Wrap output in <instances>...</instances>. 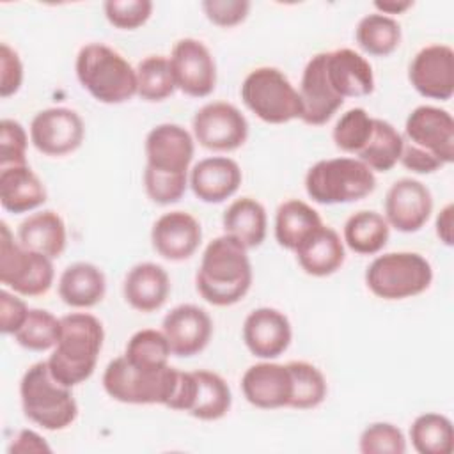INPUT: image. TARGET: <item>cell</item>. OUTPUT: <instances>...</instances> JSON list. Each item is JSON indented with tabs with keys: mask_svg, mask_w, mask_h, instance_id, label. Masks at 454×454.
Segmentation results:
<instances>
[{
	"mask_svg": "<svg viewBox=\"0 0 454 454\" xmlns=\"http://www.w3.org/2000/svg\"><path fill=\"white\" fill-rule=\"evenodd\" d=\"M23 83V64L16 50L7 43L0 44V96L5 99L20 90Z\"/></svg>",
	"mask_w": 454,
	"mask_h": 454,
	"instance_id": "cell-46",
	"label": "cell"
},
{
	"mask_svg": "<svg viewBox=\"0 0 454 454\" xmlns=\"http://www.w3.org/2000/svg\"><path fill=\"white\" fill-rule=\"evenodd\" d=\"M433 211V195L419 179H397L385 195V220L399 232H417Z\"/></svg>",
	"mask_w": 454,
	"mask_h": 454,
	"instance_id": "cell-16",
	"label": "cell"
},
{
	"mask_svg": "<svg viewBox=\"0 0 454 454\" xmlns=\"http://www.w3.org/2000/svg\"><path fill=\"white\" fill-rule=\"evenodd\" d=\"M372 128L374 117H371L365 108H349L335 122L332 138L340 151L356 156L360 149L369 142Z\"/></svg>",
	"mask_w": 454,
	"mask_h": 454,
	"instance_id": "cell-40",
	"label": "cell"
},
{
	"mask_svg": "<svg viewBox=\"0 0 454 454\" xmlns=\"http://www.w3.org/2000/svg\"><path fill=\"white\" fill-rule=\"evenodd\" d=\"M76 78L99 103L119 105L137 94V73L114 48L103 43H89L76 55Z\"/></svg>",
	"mask_w": 454,
	"mask_h": 454,
	"instance_id": "cell-4",
	"label": "cell"
},
{
	"mask_svg": "<svg viewBox=\"0 0 454 454\" xmlns=\"http://www.w3.org/2000/svg\"><path fill=\"white\" fill-rule=\"evenodd\" d=\"M376 188L374 172L356 158L339 156L319 160L305 176V192L317 204H348L371 195Z\"/></svg>",
	"mask_w": 454,
	"mask_h": 454,
	"instance_id": "cell-6",
	"label": "cell"
},
{
	"mask_svg": "<svg viewBox=\"0 0 454 454\" xmlns=\"http://www.w3.org/2000/svg\"><path fill=\"white\" fill-rule=\"evenodd\" d=\"M50 445L32 429H21L12 440L9 452H50Z\"/></svg>",
	"mask_w": 454,
	"mask_h": 454,
	"instance_id": "cell-48",
	"label": "cell"
},
{
	"mask_svg": "<svg viewBox=\"0 0 454 454\" xmlns=\"http://www.w3.org/2000/svg\"><path fill=\"white\" fill-rule=\"evenodd\" d=\"M248 248L223 234L207 243L195 275L199 294L215 307H229L245 298L252 286Z\"/></svg>",
	"mask_w": 454,
	"mask_h": 454,
	"instance_id": "cell-1",
	"label": "cell"
},
{
	"mask_svg": "<svg viewBox=\"0 0 454 454\" xmlns=\"http://www.w3.org/2000/svg\"><path fill=\"white\" fill-rule=\"evenodd\" d=\"M28 135L14 119L0 122V168L12 165H27Z\"/></svg>",
	"mask_w": 454,
	"mask_h": 454,
	"instance_id": "cell-44",
	"label": "cell"
},
{
	"mask_svg": "<svg viewBox=\"0 0 454 454\" xmlns=\"http://www.w3.org/2000/svg\"><path fill=\"white\" fill-rule=\"evenodd\" d=\"M27 303L7 289L0 291V330L5 335H14L28 316Z\"/></svg>",
	"mask_w": 454,
	"mask_h": 454,
	"instance_id": "cell-47",
	"label": "cell"
},
{
	"mask_svg": "<svg viewBox=\"0 0 454 454\" xmlns=\"http://www.w3.org/2000/svg\"><path fill=\"white\" fill-rule=\"evenodd\" d=\"M372 5L378 9L380 14L390 16V14H403L413 5V2L411 0H376Z\"/></svg>",
	"mask_w": 454,
	"mask_h": 454,
	"instance_id": "cell-50",
	"label": "cell"
},
{
	"mask_svg": "<svg viewBox=\"0 0 454 454\" xmlns=\"http://www.w3.org/2000/svg\"><path fill=\"white\" fill-rule=\"evenodd\" d=\"M245 399L261 410H277L289 406L293 381L287 364L259 362L250 365L241 378Z\"/></svg>",
	"mask_w": 454,
	"mask_h": 454,
	"instance_id": "cell-20",
	"label": "cell"
},
{
	"mask_svg": "<svg viewBox=\"0 0 454 454\" xmlns=\"http://www.w3.org/2000/svg\"><path fill=\"white\" fill-rule=\"evenodd\" d=\"M188 186V174H165L145 167L144 170V188L147 197L161 206L177 202Z\"/></svg>",
	"mask_w": 454,
	"mask_h": 454,
	"instance_id": "cell-42",
	"label": "cell"
},
{
	"mask_svg": "<svg viewBox=\"0 0 454 454\" xmlns=\"http://www.w3.org/2000/svg\"><path fill=\"white\" fill-rule=\"evenodd\" d=\"M18 241L34 252L57 259L67 243L66 223L53 209H43L28 215L18 227Z\"/></svg>",
	"mask_w": 454,
	"mask_h": 454,
	"instance_id": "cell-27",
	"label": "cell"
},
{
	"mask_svg": "<svg viewBox=\"0 0 454 454\" xmlns=\"http://www.w3.org/2000/svg\"><path fill=\"white\" fill-rule=\"evenodd\" d=\"M225 234L236 238L247 248L259 247L266 238L268 216L264 206L252 199L241 197L229 204L222 216Z\"/></svg>",
	"mask_w": 454,
	"mask_h": 454,
	"instance_id": "cell-29",
	"label": "cell"
},
{
	"mask_svg": "<svg viewBox=\"0 0 454 454\" xmlns=\"http://www.w3.org/2000/svg\"><path fill=\"white\" fill-rule=\"evenodd\" d=\"M20 397L25 417L48 431H62L78 417V404L69 387L57 381L48 362L30 365L20 381Z\"/></svg>",
	"mask_w": 454,
	"mask_h": 454,
	"instance_id": "cell-5",
	"label": "cell"
},
{
	"mask_svg": "<svg viewBox=\"0 0 454 454\" xmlns=\"http://www.w3.org/2000/svg\"><path fill=\"white\" fill-rule=\"evenodd\" d=\"M195 140L209 151H236L248 138V121L238 106L213 101L200 106L192 119Z\"/></svg>",
	"mask_w": 454,
	"mask_h": 454,
	"instance_id": "cell-11",
	"label": "cell"
},
{
	"mask_svg": "<svg viewBox=\"0 0 454 454\" xmlns=\"http://www.w3.org/2000/svg\"><path fill=\"white\" fill-rule=\"evenodd\" d=\"M293 330L284 312L271 307L254 309L243 323V340L248 351L262 360L280 356L291 344Z\"/></svg>",
	"mask_w": 454,
	"mask_h": 454,
	"instance_id": "cell-18",
	"label": "cell"
},
{
	"mask_svg": "<svg viewBox=\"0 0 454 454\" xmlns=\"http://www.w3.org/2000/svg\"><path fill=\"white\" fill-rule=\"evenodd\" d=\"M433 282L429 261L417 252L378 255L365 270L369 291L383 300H406L424 293Z\"/></svg>",
	"mask_w": 454,
	"mask_h": 454,
	"instance_id": "cell-8",
	"label": "cell"
},
{
	"mask_svg": "<svg viewBox=\"0 0 454 454\" xmlns=\"http://www.w3.org/2000/svg\"><path fill=\"white\" fill-rule=\"evenodd\" d=\"M137 73V96L144 101L156 103L174 94L176 80L172 74L170 60L163 55H149L142 59L135 69Z\"/></svg>",
	"mask_w": 454,
	"mask_h": 454,
	"instance_id": "cell-36",
	"label": "cell"
},
{
	"mask_svg": "<svg viewBox=\"0 0 454 454\" xmlns=\"http://www.w3.org/2000/svg\"><path fill=\"white\" fill-rule=\"evenodd\" d=\"M60 335V317L50 310L30 309L25 323L12 335L14 340L30 351H46L55 348Z\"/></svg>",
	"mask_w": 454,
	"mask_h": 454,
	"instance_id": "cell-39",
	"label": "cell"
},
{
	"mask_svg": "<svg viewBox=\"0 0 454 454\" xmlns=\"http://www.w3.org/2000/svg\"><path fill=\"white\" fill-rule=\"evenodd\" d=\"M403 151V135L383 119L374 117V128L369 142L360 149L356 160L365 163L372 172L392 170Z\"/></svg>",
	"mask_w": 454,
	"mask_h": 454,
	"instance_id": "cell-33",
	"label": "cell"
},
{
	"mask_svg": "<svg viewBox=\"0 0 454 454\" xmlns=\"http://www.w3.org/2000/svg\"><path fill=\"white\" fill-rule=\"evenodd\" d=\"M358 449L362 454H404L406 438L390 422H372L362 431Z\"/></svg>",
	"mask_w": 454,
	"mask_h": 454,
	"instance_id": "cell-41",
	"label": "cell"
},
{
	"mask_svg": "<svg viewBox=\"0 0 454 454\" xmlns=\"http://www.w3.org/2000/svg\"><path fill=\"white\" fill-rule=\"evenodd\" d=\"M202 241L199 220L186 211L163 213L151 229L153 248L167 261L192 257Z\"/></svg>",
	"mask_w": 454,
	"mask_h": 454,
	"instance_id": "cell-19",
	"label": "cell"
},
{
	"mask_svg": "<svg viewBox=\"0 0 454 454\" xmlns=\"http://www.w3.org/2000/svg\"><path fill=\"white\" fill-rule=\"evenodd\" d=\"M105 16L110 25L121 30H135L142 27L153 12L151 0H106L103 4Z\"/></svg>",
	"mask_w": 454,
	"mask_h": 454,
	"instance_id": "cell-43",
	"label": "cell"
},
{
	"mask_svg": "<svg viewBox=\"0 0 454 454\" xmlns=\"http://www.w3.org/2000/svg\"><path fill=\"white\" fill-rule=\"evenodd\" d=\"M399 161L415 174H433L454 161V119L438 106L420 105L404 122Z\"/></svg>",
	"mask_w": 454,
	"mask_h": 454,
	"instance_id": "cell-2",
	"label": "cell"
},
{
	"mask_svg": "<svg viewBox=\"0 0 454 454\" xmlns=\"http://www.w3.org/2000/svg\"><path fill=\"white\" fill-rule=\"evenodd\" d=\"M301 99V121L310 126L326 124L335 112L342 106L344 99L332 89L325 71V51L314 55L301 74L300 82Z\"/></svg>",
	"mask_w": 454,
	"mask_h": 454,
	"instance_id": "cell-21",
	"label": "cell"
},
{
	"mask_svg": "<svg viewBox=\"0 0 454 454\" xmlns=\"http://www.w3.org/2000/svg\"><path fill=\"white\" fill-rule=\"evenodd\" d=\"M179 374L181 371L172 365L158 371L137 369L121 355L108 362L103 372V388L119 403L168 406L177 388Z\"/></svg>",
	"mask_w": 454,
	"mask_h": 454,
	"instance_id": "cell-7",
	"label": "cell"
},
{
	"mask_svg": "<svg viewBox=\"0 0 454 454\" xmlns=\"http://www.w3.org/2000/svg\"><path fill=\"white\" fill-rule=\"evenodd\" d=\"M358 46L374 57H387L401 44V25L392 16L365 14L355 30Z\"/></svg>",
	"mask_w": 454,
	"mask_h": 454,
	"instance_id": "cell-34",
	"label": "cell"
},
{
	"mask_svg": "<svg viewBox=\"0 0 454 454\" xmlns=\"http://www.w3.org/2000/svg\"><path fill=\"white\" fill-rule=\"evenodd\" d=\"M85 137L82 117L66 106L37 112L30 122V142L46 156H66L76 151Z\"/></svg>",
	"mask_w": 454,
	"mask_h": 454,
	"instance_id": "cell-12",
	"label": "cell"
},
{
	"mask_svg": "<svg viewBox=\"0 0 454 454\" xmlns=\"http://www.w3.org/2000/svg\"><path fill=\"white\" fill-rule=\"evenodd\" d=\"M172 351L167 342V337L163 332L153 330V328H144L135 332L124 349L126 360L137 367V369H145V371H158L168 365Z\"/></svg>",
	"mask_w": 454,
	"mask_h": 454,
	"instance_id": "cell-37",
	"label": "cell"
},
{
	"mask_svg": "<svg viewBox=\"0 0 454 454\" xmlns=\"http://www.w3.org/2000/svg\"><path fill=\"white\" fill-rule=\"evenodd\" d=\"M241 179V168L232 158L209 156L192 167L188 184L199 200L220 204L238 192Z\"/></svg>",
	"mask_w": 454,
	"mask_h": 454,
	"instance_id": "cell-22",
	"label": "cell"
},
{
	"mask_svg": "<svg viewBox=\"0 0 454 454\" xmlns=\"http://www.w3.org/2000/svg\"><path fill=\"white\" fill-rule=\"evenodd\" d=\"M105 340L101 321L87 312L60 317V335L50 355L48 367L57 381L73 388L89 380L96 369Z\"/></svg>",
	"mask_w": 454,
	"mask_h": 454,
	"instance_id": "cell-3",
	"label": "cell"
},
{
	"mask_svg": "<svg viewBox=\"0 0 454 454\" xmlns=\"http://www.w3.org/2000/svg\"><path fill=\"white\" fill-rule=\"evenodd\" d=\"M325 71L332 89L342 98H364L374 90L371 64L351 48L325 51Z\"/></svg>",
	"mask_w": 454,
	"mask_h": 454,
	"instance_id": "cell-23",
	"label": "cell"
},
{
	"mask_svg": "<svg viewBox=\"0 0 454 454\" xmlns=\"http://www.w3.org/2000/svg\"><path fill=\"white\" fill-rule=\"evenodd\" d=\"M410 440L419 454H450L454 447L452 422L442 413H422L410 426Z\"/></svg>",
	"mask_w": 454,
	"mask_h": 454,
	"instance_id": "cell-35",
	"label": "cell"
},
{
	"mask_svg": "<svg viewBox=\"0 0 454 454\" xmlns=\"http://www.w3.org/2000/svg\"><path fill=\"white\" fill-rule=\"evenodd\" d=\"M408 78L413 89L427 98L447 101L454 94V51L449 44L424 46L411 60Z\"/></svg>",
	"mask_w": 454,
	"mask_h": 454,
	"instance_id": "cell-14",
	"label": "cell"
},
{
	"mask_svg": "<svg viewBox=\"0 0 454 454\" xmlns=\"http://www.w3.org/2000/svg\"><path fill=\"white\" fill-rule=\"evenodd\" d=\"M0 202L9 213L21 215L46 202V188L28 165L0 168Z\"/></svg>",
	"mask_w": 454,
	"mask_h": 454,
	"instance_id": "cell-26",
	"label": "cell"
},
{
	"mask_svg": "<svg viewBox=\"0 0 454 454\" xmlns=\"http://www.w3.org/2000/svg\"><path fill=\"white\" fill-rule=\"evenodd\" d=\"M53 259L25 248L14 239L9 225L0 222V282L21 296H39L50 291L55 270Z\"/></svg>",
	"mask_w": 454,
	"mask_h": 454,
	"instance_id": "cell-10",
	"label": "cell"
},
{
	"mask_svg": "<svg viewBox=\"0 0 454 454\" xmlns=\"http://www.w3.org/2000/svg\"><path fill=\"white\" fill-rule=\"evenodd\" d=\"M344 243L360 255H374L388 241L390 225L378 211L362 209L353 213L344 223Z\"/></svg>",
	"mask_w": 454,
	"mask_h": 454,
	"instance_id": "cell-30",
	"label": "cell"
},
{
	"mask_svg": "<svg viewBox=\"0 0 454 454\" xmlns=\"http://www.w3.org/2000/svg\"><path fill=\"white\" fill-rule=\"evenodd\" d=\"M239 92L245 106L268 124H284L301 117L300 94L277 67H255L245 76Z\"/></svg>",
	"mask_w": 454,
	"mask_h": 454,
	"instance_id": "cell-9",
	"label": "cell"
},
{
	"mask_svg": "<svg viewBox=\"0 0 454 454\" xmlns=\"http://www.w3.org/2000/svg\"><path fill=\"white\" fill-rule=\"evenodd\" d=\"M301 270L312 277H328L335 273L346 257L344 241L335 229L319 225L294 250Z\"/></svg>",
	"mask_w": 454,
	"mask_h": 454,
	"instance_id": "cell-25",
	"label": "cell"
},
{
	"mask_svg": "<svg viewBox=\"0 0 454 454\" xmlns=\"http://www.w3.org/2000/svg\"><path fill=\"white\" fill-rule=\"evenodd\" d=\"M195 394L188 413L199 420H218L227 415L232 404V394L227 381L207 369L193 371Z\"/></svg>",
	"mask_w": 454,
	"mask_h": 454,
	"instance_id": "cell-32",
	"label": "cell"
},
{
	"mask_svg": "<svg viewBox=\"0 0 454 454\" xmlns=\"http://www.w3.org/2000/svg\"><path fill=\"white\" fill-rule=\"evenodd\" d=\"M106 293L105 273L92 262H73L59 278V296L74 309L98 305Z\"/></svg>",
	"mask_w": 454,
	"mask_h": 454,
	"instance_id": "cell-28",
	"label": "cell"
},
{
	"mask_svg": "<svg viewBox=\"0 0 454 454\" xmlns=\"http://www.w3.org/2000/svg\"><path fill=\"white\" fill-rule=\"evenodd\" d=\"M176 87L192 98H206L216 87V64L209 48L193 37L179 39L170 53Z\"/></svg>",
	"mask_w": 454,
	"mask_h": 454,
	"instance_id": "cell-13",
	"label": "cell"
},
{
	"mask_svg": "<svg viewBox=\"0 0 454 454\" xmlns=\"http://www.w3.org/2000/svg\"><path fill=\"white\" fill-rule=\"evenodd\" d=\"M287 369L291 372L293 381L289 408L312 410L319 406L328 392V385L323 372L316 365L303 360L289 362Z\"/></svg>",
	"mask_w": 454,
	"mask_h": 454,
	"instance_id": "cell-38",
	"label": "cell"
},
{
	"mask_svg": "<svg viewBox=\"0 0 454 454\" xmlns=\"http://www.w3.org/2000/svg\"><path fill=\"white\" fill-rule=\"evenodd\" d=\"M161 332L167 337L172 355H199L211 340L213 321L209 314L193 303L174 307L161 321Z\"/></svg>",
	"mask_w": 454,
	"mask_h": 454,
	"instance_id": "cell-17",
	"label": "cell"
},
{
	"mask_svg": "<svg viewBox=\"0 0 454 454\" xmlns=\"http://www.w3.org/2000/svg\"><path fill=\"white\" fill-rule=\"evenodd\" d=\"M452 213H454V206L447 204L442 207V211L436 216V236L447 247L452 245Z\"/></svg>",
	"mask_w": 454,
	"mask_h": 454,
	"instance_id": "cell-49",
	"label": "cell"
},
{
	"mask_svg": "<svg viewBox=\"0 0 454 454\" xmlns=\"http://www.w3.org/2000/svg\"><path fill=\"white\" fill-rule=\"evenodd\" d=\"M248 0H204L200 4L206 18L223 28L239 25L250 12Z\"/></svg>",
	"mask_w": 454,
	"mask_h": 454,
	"instance_id": "cell-45",
	"label": "cell"
},
{
	"mask_svg": "<svg viewBox=\"0 0 454 454\" xmlns=\"http://www.w3.org/2000/svg\"><path fill=\"white\" fill-rule=\"evenodd\" d=\"M323 225L319 213L300 199L282 202L275 215V239L280 247L294 250L314 229Z\"/></svg>",
	"mask_w": 454,
	"mask_h": 454,
	"instance_id": "cell-31",
	"label": "cell"
},
{
	"mask_svg": "<svg viewBox=\"0 0 454 454\" xmlns=\"http://www.w3.org/2000/svg\"><path fill=\"white\" fill-rule=\"evenodd\" d=\"M145 160L153 170L165 174H188L195 153V142L181 124L163 122L145 137Z\"/></svg>",
	"mask_w": 454,
	"mask_h": 454,
	"instance_id": "cell-15",
	"label": "cell"
},
{
	"mask_svg": "<svg viewBox=\"0 0 454 454\" xmlns=\"http://www.w3.org/2000/svg\"><path fill=\"white\" fill-rule=\"evenodd\" d=\"M122 294L128 305L138 312L161 309L170 294V278L156 262H138L124 277Z\"/></svg>",
	"mask_w": 454,
	"mask_h": 454,
	"instance_id": "cell-24",
	"label": "cell"
}]
</instances>
